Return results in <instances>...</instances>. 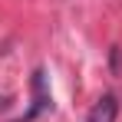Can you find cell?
Returning a JSON list of instances; mask_svg holds the SVG:
<instances>
[{
	"mask_svg": "<svg viewBox=\"0 0 122 122\" xmlns=\"http://www.w3.org/2000/svg\"><path fill=\"white\" fill-rule=\"evenodd\" d=\"M116 116H119V99H116L112 92H106V96L89 109L86 122H116Z\"/></svg>",
	"mask_w": 122,
	"mask_h": 122,
	"instance_id": "cell-1",
	"label": "cell"
}]
</instances>
